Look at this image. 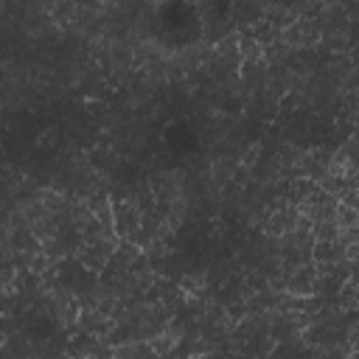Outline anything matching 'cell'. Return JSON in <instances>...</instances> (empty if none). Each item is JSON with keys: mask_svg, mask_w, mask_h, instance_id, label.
I'll list each match as a JSON object with an SVG mask.
<instances>
[{"mask_svg": "<svg viewBox=\"0 0 359 359\" xmlns=\"http://www.w3.org/2000/svg\"><path fill=\"white\" fill-rule=\"evenodd\" d=\"M337 199L334 196H328L325 191H320V188H314L300 205H297V213L303 216V219H309L311 224L314 222H323V219H331L334 213H337Z\"/></svg>", "mask_w": 359, "mask_h": 359, "instance_id": "cell-3", "label": "cell"}, {"mask_svg": "<svg viewBox=\"0 0 359 359\" xmlns=\"http://www.w3.org/2000/svg\"><path fill=\"white\" fill-rule=\"evenodd\" d=\"M205 283H208V275L199 269V272H188V275H182L180 278V289L185 292V294H191V297H199L202 292H205Z\"/></svg>", "mask_w": 359, "mask_h": 359, "instance_id": "cell-6", "label": "cell"}, {"mask_svg": "<svg viewBox=\"0 0 359 359\" xmlns=\"http://www.w3.org/2000/svg\"><path fill=\"white\" fill-rule=\"evenodd\" d=\"M17 278H20V269L14 264H6L3 266V294L11 297L17 292Z\"/></svg>", "mask_w": 359, "mask_h": 359, "instance_id": "cell-7", "label": "cell"}, {"mask_svg": "<svg viewBox=\"0 0 359 359\" xmlns=\"http://www.w3.org/2000/svg\"><path fill=\"white\" fill-rule=\"evenodd\" d=\"M59 140V135H56V129H45V132H39V137H36V149H45V146H53Z\"/></svg>", "mask_w": 359, "mask_h": 359, "instance_id": "cell-8", "label": "cell"}, {"mask_svg": "<svg viewBox=\"0 0 359 359\" xmlns=\"http://www.w3.org/2000/svg\"><path fill=\"white\" fill-rule=\"evenodd\" d=\"M79 325L84 328V334H93V337L104 339V337H109V334L121 325V320L112 317V314H107V311H101V309L84 306V309H81V317H79Z\"/></svg>", "mask_w": 359, "mask_h": 359, "instance_id": "cell-4", "label": "cell"}, {"mask_svg": "<svg viewBox=\"0 0 359 359\" xmlns=\"http://www.w3.org/2000/svg\"><path fill=\"white\" fill-rule=\"evenodd\" d=\"M182 337H185V328L180 325V323H168L163 331H157L151 339H146V345L154 351V356H171L177 348H180V342H182Z\"/></svg>", "mask_w": 359, "mask_h": 359, "instance_id": "cell-5", "label": "cell"}, {"mask_svg": "<svg viewBox=\"0 0 359 359\" xmlns=\"http://www.w3.org/2000/svg\"><path fill=\"white\" fill-rule=\"evenodd\" d=\"M121 247V236H107L98 241H79L76 247V261L81 264L84 272H104L109 261L115 258Z\"/></svg>", "mask_w": 359, "mask_h": 359, "instance_id": "cell-1", "label": "cell"}, {"mask_svg": "<svg viewBox=\"0 0 359 359\" xmlns=\"http://www.w3.org/2000/svg\"><path fill=\"white\" fill-rule=\"evenodd\" d=\"M280 39L289 45V48H314L323 42V28H320V20L314 17H297L283 34Z\"/></svg>", "mask_w": 359, "mask_h": 359, "instance_id": "cell-2", "label": "cell"}, {"mask_svg": "<svg viewBox=\"0 0 359 359\" xmlns=\"http://www.w3.org/2000/svg\"><path fill=\"white\" fill-rule=\"evenodd\" d=\"M348 359H359V351H353V353H351V356H348Z\"/></svg>", "mask_w": 359, "mask_h": 359, "instance_id": "cell-9", "label": "cell"}, {"mask_svg": "<svg viewBox=\"0 0 359 359\" xmlns=\"http://www.w3.org/2000/svg\"><path fill=\"white\" fill-rule=\"evenodd\" d=\"M188 359H202V356H188Z\"/></svg>", "mask_w": 359, "mask_h": 359, "instance_id": "cell-10", "label": "cell"}]
</instances>
